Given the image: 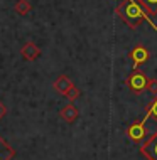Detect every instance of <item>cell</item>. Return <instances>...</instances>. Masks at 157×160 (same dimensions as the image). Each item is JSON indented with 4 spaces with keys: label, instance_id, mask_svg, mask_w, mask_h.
Here are the masks:
<instances>
[{
    "label": "cell",
    "instance_id": "7a4b0ae2",
    "mask_svg": "<svg viewBox=\"0 0 157 160\" xmlns=\"http://www.w3.org/2000/svg\"><path fill=\"white\" fill-rule=\"evenodd\" d=\"M147 83H149V78H147L145 72H142L140 69H133L132 74L127 78V86L133 94H140L142 91H145Z\"/></svg>",
    "mask_w": 157,
    "mask_h": 160
},
{
    "label": "cell",
    "instance_id": "277c9868",
    "mask_svg": "<svg viewBox=\"0 0 157 160\" xmlns=\"http://www.w3.org/2000/svg\"><path fill=\"white\" fill-rule=\"evenodd\" d=\"M140 153L147 160H157V132L147 137L140 143Z\"/></svg>",
    "mask_w": 157,
    "mask_h": 160
},
{
    "label": "cell",
    "instance_id": "5b68a950",
    "mask_svg": "<svg viewBox=\"0 0 157 160\" xmlns=\"http://www.w3.org/2000/svg\"><path fill=\"white\" fill-rule=\"evenodd\" d=\"M130 58H132V61H133V69H139V66H140V64L149 61L150 52H149V49H147L145 46L137 44V46L132 49V52H130Z\"/></svg>",
    "mask_w": 157,
    "mask_h": 160
},
{
    "label": "cell",
    "instance_id": "9c48e42d",
    "mask_svg": "<svg viewBox=\"0 0 157 160\" xmlns=\"http://www.w3.org/2000/svg\"><path fill=\"white\" fill-rule=\"evenodd\" d=\"M14 10L15 14L19 15H27L30 10H32V3L29 2V0H17L15 5H14Z\"/></svg>",
    "mask_w": 157,
    "mask_h": 160
},
{
    "label": "cell",
    "instance_id": "3957f363",
    "mask_svg": "<svg viewBox=\"0 0 157 160\" xmlns=\"http://www.w3.org/2000/svg\"><path fill=\"white\" fill-rule=\"evenodd\" d=\"M144 123H145L144 120H137V122H133L132 125H128L127 135H128V138L133 142V143H142V142L145 140L147 130H145V125Z\"/></svg>",
    "mask_w": 157,
    "mask_h": 160
},
{
    "label": "cell",
    "instance_id": "ba28073f",
    "mask_svg": "<svg viewBox=\"0 0 157 160\" xmlns=\"http://www.w3.org/2000/svg\"><path fill=\"white\" fill-rule=\"evenodd\" d=\"M20 54H22V58L25 61H36L39 56H41V49L34 42H25L22 46V49H20Z\"/></svg>",
    "mask_w": 157,
    "mask_h": 160
},
{
    "label": "cell",
    "instance_id": "6da1fadb",
    "mask_svg": "<svg viewBox=\"0 0 157 160\" xmlns=\"http://www.w3.org/2000/svg\"><path fill=\"white\" fill-rule=\"evenodd\" d=\"M115 14L118 15L130 29H137L144 20H147V22L150 24V27L154 29V31H157L155 22L152 20V17L144 10V7L137 2V0H122L118 5L115 7Z\"/></svg>",
    "mask_w": 157,
    "mask_h": 160
},
{
    "label": "cell",
    "instance_id": "8fae6325",
    "mask_svg": "<svg viewBox=\"0 0 157 160\" xmlns=\"http://www.w3.org/2000/svg\"><path fill=\"white\" fill-rule=\"evenodd\" d=\"M147 118H154V120H157V96H155L154 101L147 105V113H145V116H144L142 120L145 122Z\"/></svg>",
    "mask_w": 157,
    "mask_h": 160
},
{
    "label": "cell",
    "instance_id": "52a82bcc",
    "mask_svg": "<svg viewBox=\"0 0 157 160\" xmlns=\"http://www.w3.org/2000/svg\"><path fill=\"white\" fill-rule=\"evenodd\" d=\"M59 116H61V120L66 122V123H75L78 120V116H80V111H78V108L73 105V103H69V105L61 108Z\"/></svg>",
    "mask_w": 157,
    "mask_h": 160
},
{
    "label": "cell",
    "instance_id": "30bf717a",
    "mask_svg": "<svg viewBox=\"0 0 157 160\" xmlns=\"http://www.w3.org/2000/svg\"><path fill=\"white\" fill-rule=\"evenodd\" d=\"M137 2L144 7V10H145L150 17L157 12V0H137Z\"/></svg>",
    "mask_w": 157,
    "mask_h": 160
},
{
    "label": "cell",
    "instance_id": "5bb4252c",
    "mask_svg": "<svg viewBox=\"0 0 157 160\" xmlns=\"http://www.w3.org/2000/svg\"><path fill=\"white\" fill-rule=\"evenodd\" d=\"M5 115H7V108H5V105H3L2 101H0V120H2Z\"/></svg>",
    "mask_w": 157,
    "mask_h": 160
},
{
    "label": "cell",
    "instance_id": "8992f818",
    "mask_svg": "<svg viewBox=\"0 0 157 160\" xmlns=\"http://www.w3.org/2000/svg\"><path fill=\"white\" fill-rule=\"evenodd\" d=\"M73 81L69 79V76H66V74H61V76H58L56 78V81L52 83V88H54V91H58L59 94H66L69 89L73 88Z\"/></svg>",
    "mask_w": 157,
    "mask_h": 160
},
{
    "label": "cell",
    "instance_id": "4fadbf2b",
    "mask_svg": "<svg viewBox=\"0 0 157 160\" xmlns=\"http://www.w3.org/2000/svg\"><path fill=\"white\" fill-rule=\"evenodd\" d=\"M147 91H150L154 96H157V79L155 78L149 79V83H147Z\"/></svg>",
    "mask_w": 157,
    "mask_h": 160
},
{
    "label": "cell",
    "instance_id": "7c38bea8",
    "mask_svg": "<svg viewBox=\"0 0 157 160\" xmlns=\"http://www.w3.org/2000/svg\"><path fill=\"white\" fill-rule=\"evenodd\" d=\"M64 96L68 98V101H71V103H73V101H76V99L81 96V91H80V88H76V86H73V88L69 89V91H68L66 94H64Z\"/></svg>",
    "mask_w": 157,
    "mask_h": 160
}]
</instances>
